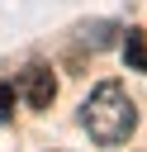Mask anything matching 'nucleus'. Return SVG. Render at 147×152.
<instances>
[{
    "label": "nucleus",
    "mask_w": 147,
    "mask_h": 152,
    "mask_svg": "<svg viewBox=\"0 0 147 152\" xmlns=\"http://www.w3.org/2000/svg\"><path fill=\"white\" fill-rule=\"evenodd\" d=\"M9 114H14V90L0 81V124H9Z\"/></svg>",
    "instance_id": "nucleus-5"
},
{
    "label": "nucleus",
    "mask_w": 147,
    "mask_h": 152,
    "mask_svg": "<svg viewBox=\"0 0 147 152\" xmlns=\"http://www.w3.org/2000/svg\"><path fill=\"white\" fill-rule=\"evenodd\" d=\"M114 33H123V28H119V24H104V19H90V24H81V33H76V38H81L85 48H109V43H114Z\"/></svg>",
    "instance_id": "nucleus-4"
},
{
    "label": "nucleus",
    "mask_w": 147,
    "mask_h": 152,
    "mask_svg": "<svg viewBox=\"0 0 147 152\" xmlns=\"http://www.w3.org/2000/svg\"><path fill=\"white\" fill-rule=\"evenodd\" d=\"M24 100H28L33 109H47V104L57 100V76H52V66H43V62L24 66Z\"/></svg>",
    "instance_id": "nucleus-2"
},
{
    "label": "nucleus",
    "mask_w": 147,
    "mask_h": 152,
    "mask_svg": "<svg viewBox=\"0 0 147 152\" xmlns=\"http://www.w3.org/2000/svg\"><path fill=\"white\" fill-rule=\"evenodd\" d=\"M81 124H85V133H90L100 147H119V142L133 138L138 109H133V100H128V90H123L119 81H100V86L90 90V100L81 104Z\"/></svg>",
    "instance_id": "nucleus-1"
},
{
    "label": "nucleus",
    "mask_w": 147,
    "mask_h": 152,
    "mask_svg": "<svg viewBox=\"0 0 147 152\" xmlns=\"http://www.w3.org/2000/svg\"><path fill=\"white\" fill-rule=\"evenodd\" d=\"M123 62L133 71H147V33L142 28H123Z\"/></svg>",
    "instance_id": "nucleus-3"
}]
</instances>
